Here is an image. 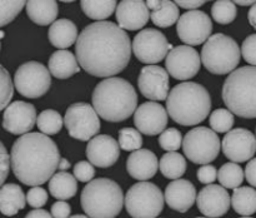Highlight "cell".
<instances>
[{"label": "cell", "mask_w": 256, "mask_h": 218, "mask_svg": "<svg viewBox=\"0 0 256 218\" xmlns=\"http://www.w3.org/2000/svg\"><path fill=\"white\" fill-rule=\"evenodd\" d=\"M132 42L125 30L112 22H95L82 29L75 43L80 67L92 77L112 78L128 67Z\"/></svg>", "instance_id": "cell-1"}, {"label": "cell", "mask_w": 256, "mask_h": 218, "mask_svg": "<svg viewBox=\"0 0 256 218\" xmlns=\"http://www.w3.org/2000/svg\"><path fill=\"white\" fill-rule=\"evenodd\" d=\"M56 143L44 133H25L10 152L14 175L25 185H42L54 175L60 162Z\"/></svg>", "instance_id": "cell-2"}, {"label": "cell", "mask_w": 256, "mask_h": 218, "mask_svg": "<svg viewBox=\"0 0 256 218\" xmlns=\"http://www.w3.org/2000/svg\"><path fill=\"white\" fill-rule=\"evenodd\" d=\"M92 107L106 122H124L136 110L138 94L122 78H106L98 83L92 92Z\"/></svg>", "instance_id": "cell-3"}, {"label": "cell", "mask_w": 256, "mask_h": 218, "mask_svg": "<svg viewBox=\"0 0 256 218\" xmlns=\"http://www.w3.org/2000/svg\"><path fill=\"white\" fill-rule=\"evenodd\" d=\"M210 109L212 97L206 88L198 83H180L168 95V114L180 125H198L206 119Z\"/></svg>", "instance_id": "cell-4"}, {"label": "cell", "mask_w": 256, "mask_h": 218, "mask_svg": "<svg viewBox=\"0 0 256 218\" xmlns=\"http://www.w3.org/2000/svg\"><path fill=\"white\" fill-rule=\"evenodd\" d=\"M222 95L228 109L238 117L256 118V67L246 65L230 73Z\"/></svg>", "instance_id": "cell-5"}, {"label": "cell", "mask_w": 256, "mask_h": 218, "mask_svg": "<svg viewBox=\"0 0 256 218\" xmlns=\"http://www.w3.org/2000/svg\"><path fill=\"white\" fill-rule=\"evenodd\" d=\"M125 198L122 187L109 178L88 182L80 195V203L88 217L114 218L120 214Z\"/></svg>", "instance_id": "cell-6"}, {"label": "cell", "mask_w": 256, "mask_h": 218, "mask_svg": "<svg viewBox=\"0 0 256 218\" xmlns=\"http://www.w3.org/2000/svg\"><path fill=\"white\" fill-rule=\"evenodd\" d=\"M242 50L232 37L218 33L205 42L202 49V62L208 72L224 75L232 73L239 65Z\"/></svg>", "instance_id": "cell-7"}, {"label": "cell", "mask_w": 256, "mask_h": 218, "mask_svg": "<svg viewBox=\"0 0 256 218\" xmlns=\"http://www.w3.org/2000/svg\"><path fill=\"white\" fill-rule=\"evenodd\" d=\"M165 197L154 183L142 180L135 183L125 195V207L134 218H154L164 209Z\"/></svg>", "instance_id": "cell-8"}, {"label": "cell", "mask_w": 256, "mask_h": 218, "mask_svg": "<svg viewBox=\"0 0 256 218\" xmlns=\"http://www.w3.org/2000/svg\"><path fill=\"white\" fill-rule=\"evenodd\" d=\"M222 149L219 135L208 127H196L182 138V150L189 160L196 164H209L216 159Z\"/></svg>", "instance_id": "cell-9"}, {"label": "cell", "mask_w": 256, "mask_h": 218, "mask_svg": "<svg viewBox=\"0 0 256 218\" xmlns=\"http://www.w3.org/2000/svg\"><path fill=\"white\" fill-rule=\"evenodd\" d=\"M52 85L49 68L39 62L20 65L14 75V87L22 97L36 99L46 94Z\"/></svg>", "instance_id": "cell-10"}, {"label": "cell", "mask_w": 256, "mask_h": 218, "mask_svg": "<svg viewBox=\"0 0 256 218\" xmlns=\"http://www.w3.org/2000/svg\"><path fill=\"white\" fill-rule=\"evenodd\" d=\"M64 123L70 137L82 142L94 138L102 127L96 110L84 102L74 103L68 108Z\"/></svg>", "instance_id": "cell-11"}, {"label": "cell", "mask_w": 256, "mask_h": 218, "mask_svg": "<svg viewBox=\"0 0 256 218\" xmlns=\"http://www.w3.org/2000/svg\"><path fill=\"white\" fill-rule=\"evenodd\" d=\"M132 53L139 62L154 65L166 58L172 45L169 44L166 37L158 29H142L132 40Z\"/></svg>", "instance_id": "cell-12"}, {"label": "cell", "mask_w": 256, "mask_h": 218, "mask_svg": "<svg viewBox=\"0 0 256 218\" xmlns=\"http://www.w3.org/2000/svg\"><path fill=\"white\" fill-rule=\"evenodd\" d=\"M176 32L182 42L189 47H195L205 43L212 37V22L206 13L190 10L179 18Z\"/></svg>", "instance_id": "cell-13"}, {"label": "cell", "mask_w": 256, "mask_h": 218, "mask_svg": "<svg viewBox=\"0 0 256 218\" xmlns=\"http://www.w3.org/2000/svg\"><path fill=\"white\" fill-rule=\"evenodd\" d=\"M202 57L194 48L189 45H179L169 52L165 58L168 73L176 80H188L199 73Z\"/></svg>", "instance_id": "cell-14"}, {"label": "cell", "mask_w": 256, "mask_h": 218, "mask_svg": "<svg viewBox=\"0 0 256 218\" xmlns=\"http://www.w3.org/2000/svg\"><path fill=\"white\" fill-rule=\"evenodd\" d=\"M222 149L225 157L232 162H246L256 153V137L245 128L232 129L222 138Z\"/></svg>", "instance_id": "cell-15"}, {"label": "cell", "mask_w": 256, "mask_h": 218, "mask_svg": "<svg viewBox=\"0 0 256 218\" xmlns=\"http://www.w3.org/2000/svg\"><path fill=\"white\" fill-rule=\"evenodd\" d=\"M138 85L140 93L152 102L166 100L170 93L169 73L159 65H146L140 72Z\"/></svg>", "instance_id": "cell-16"}, {"label": "cell", "mask_w": 256, "mask_h": 218, "mask_svg": "<svg viewBox=\"0 0 256 218\" xmlns=\"http://www.w3.org/2000/svg\"><path fill=\"white\" fill-rule=\"evenodd\" d=\"M36 109L32 103L18 102L8 105L2 115V128L15 135L29 133L36 123Z\"/></svg>", "instance_id": "cell-17"}, {"label": "cell", "mask_w": 256, "mask_h": 218, "mask_svg": "<svg viewBox=\"0 0 256 218\" xmlns=\"http://www.w3.org/2000/svg\"><path fill=\"white\" fill-rule=\"evenodd\" d=\"M168 110L156 102H146L136 108L134 113V124L145 135H158L166 129Z\"/></svg>", "instance_id": "cell-18"}, {"label": "cell", "mask_w": 256, "mask_h": 218, "mask_svg": "<svg viewBox=\"0 0 256 218\" xmlns=\"http://www.w3.org/2000/svg\"><path fill=\"white\" fill-rule=\"evenodd\" d=\"M120 145L116 139L108 134L95 135L86 145V157L95 167L108 168L116 163L120 157Z\"/></svg>", "instance_id": "cell-19"}, {"label": "cell", "mask_w": 256, "mask_h": 218, "mask_svg": "<svg viewBox=\"0 0 256 218\" xmlns=\"http://www.w3.org/2000/svg\"><path fill=\"white\" fill-rule=\"evenodd\" d=\"M196 203L200 212L206 217H222L229 210L232 198L225 187L210 183L200 190Z\"/></svg>", "instance_id": "cell-20"}, {"label": "cell", "mask_w": 256, "mask_h": 218, "mask_svg": "<svg viewBox=\"0 0 256 218\" xmlns=\"http://www.w3.org/2000/svg\"><path fill=\"white\" fill-rule=\"evenodd\" d=\"M150 18L146 2L122 0L118 4L116 20L122 30H139L148 24Z\"/></svg>", "instance_id": "cell-21"}, {"label": "cell", "mask_w": 256, "mask_h": 218, "mask_svg": "<svg viewBox=\"0 0 256 218\" xmlns=\"http://www.w3.org/2000/svg\"><path fill=\"white\" fill-rule=\"evenodd\" d=\"M165 202L172 210L185 213L194 205L196 200L195 185L188 179H174L165 188Z\"/></svg>", "instance_id": "cell-22"}, {"label": "cell", "mask_w": 256, "mask_h": 218, "mask_svg": "<svg viewBox=\"0 0 256 218\" xmlns=\"http://www.w3.org/2000/svg\"><path fill=\"white\" fill-rule=\"evenodd\" d=\"M159 169V160L149 149L134 150L126 160V170L134 179L146 180L154 177Z\"/></svg>", "instance_id": "cell-23"}, {"label": "cell", "mask_w": 256, "mask_h": 218, "mask_svg": "<svg viewBox=\"0 0 256 218\" xmlns=\"http://www.w3.org/2000/svg\"><path fill=\"white\" fill-rule=\"evenodd\" d=\"M50 74L56 79H69L74 74L79 73V63L76 57L72 52L65 49L52 53L49 59Z\"/></svg>", "instance_id": "cell-24"}, {"label": "cell", "mask_w": 256, "mask_h": 218, "mask_svg": "<svg viewBox=\"0 0 256 218\" xmlns=\"http://www.w3.org/2000/svg\"><path fill=\"white\" fill-rule=\"evenodd\" d=\"M48 38L52 45L59 49H66L78 40V28L72 20L58 19L49 28Z\"/></svg>", "instance_id": "cell-25"}, {"label": "cell", "mask_w": 256, "mask_h": 218, "mask_svg": "<svg viewBox=\"0 0 256 218\" xmlns=\"http://www.w3.org/2000/svg\"><path fill=\"white\" fill-rule=\"evenodd\" d=\"M26 195L22 187L14 183H8L0 187V212L4 215H14L24 209Z\"/></svg>", "instance_id": "cell-26"}, {"label": "cell", "mask_w": 256, "mask_h": 218, "mask_svg": "<svg viewBox=\"0 0 256 218\" xmlns=\"http://www.w3.org/2000/svg\"><path fill=\"white\" fill-rule=\"evenodd\" d=\"M25 7H26L28 17L35 24L45 27L58 20L59 8L55 0H30L26 2Z\"/></svg>", "instance_id": "cell-27"}, {"label": "cell", "mask_w": 256, "mask_h": 218, "mask_svg": "<svg viewBox=\"0 0 256 218\" xmlns=\"http://www.w3.org/2000/svg\"><path fill=\"white\" fill-rule=\"evenodd\" d=\"M49 192L56 199H70L78 192V179L65 170L54 173L49 180Z\"/></svg>", "instance_id": "cell-28"}, {"label": "cell", "mask_w": 256, "mask_h": 218, "mask_svg": "<svg viewBox=\"0 0 256 218\" xmlns=\"http://www.w3.org/2000/svg\"><path fill=\"white\" fill-rule=\"evenodd\" d=\"M232 205L235 212L244 217L256 213V189L252 187H238L232 197Z\"/></svg>", "instance_id": "cell-29"}, {"label": "cell", "mask_w": 256, "mask_h": 218, "mask_svg": "<svg viewBox=\"0 0 256 218\" xmlns=\"http://www.w3.org/2000/svg\"><path fill=\"white\" fill-rule=\"evenodd\" d=\"M84 14L96 22H104L114 12H116L118 3L115 0H82L80 2Z\"/></svg>", "instance_id": "cell-30"}, {"label": "cell", "mask_w": 256, "mask_h": 218, "mask_svg": "<svg viewBox=\"0 0 256 218\" xmlns=\"http://www.w3.org/2000/svg\"><path fill=\"white\" fill-rule=\"evenodd\" d=\"M160 172L169 179H178L186 172V159L178 152H168L159 162Z\"/></svg>", "instance_id": "cell-31"}, {"label": "cell", "mask_w": 256, "mask_h": 218, "mask_svg": "<svg viewBox=\"0 0 256 218\" xmlns=\"http://www.w3.org/2000/svg\"><path fill=\"white\" fill-rule=\"evenodd\" d=\"M150 19L159 28L172 27L179 20V7L175 4V2L162 0L159 9L150 13Z\"/></svg>", "instance_id": "cell-32"}, {"label": "cell", "mask_w": 256, "mask_h": 218, "mask_svg": "<svg viewBox=\"0 0 256 218\" xmlns=\"http://www.w3.org/2000/svg\"><path fill=\"white\" fill-rule=\"evenodd\" d=\"M244 175V170L238 163H225L218 172V179L222 187L235 189L242 185Z\"/></svg>", "instance_id": "cell-33"}, {"label": "cell", "mask_w": 256, "mask_h": 218, "mask_svg": "<svg viewBox=\"0 0 256 218\" xmlns=\"http://www.w3.org/2000/svg\"><path fill=\"white\" fill-rule=\"evenodd\" d=\"M62 118L59 112L54 109H45L39 114L36 119L38 128L42 133L46 135H54L62 130Z\"/></svg>", "instance_id": "cell-34"}, {"label": "cell", "mask_w": 256, "mask_h": 218, "mask_svg": "<svg viewBox=\"0 0 256 218\" xmlns=\"http://www.w3.org/2000/svg\"><path fill=\"white\" fill-rule=\"evenodd\" d=\"M238 14L236 5L230 0H219L215 2L212 8V17L216 23L222 25L230 24L235 20Z\"/></svg>", "instance_id": "cell-35"}, {"label": "cell", "mask_w": 256, "mask_h": 218, "mask_svg": "<svg viewBox=\"0 0 256 218\" xmlns=\"http://www.w3.org/2000/svg\"><path fill=\"white\" fill-rule=\"evenodd\" d=\"M209 123L212 129L216 133H228L234 125V113L229 109L219 108L212 113Z\"/></svg>", "instance_id": "cell-36"}, {"label": "cell", "mask_w": 256, "mask_h": 218, "mask_svg": "<svg viewBox=\"0 0 256 218\" xmlns=\"http://www.w3.org/2000/svg\"><path fill=\"white\" fill-rule=\"evenodd\" d=\"M25 5L24 0H0V28L12 23Z\"/></svg>", "instance_id": "cell-37"}, {"label": "cell", "mask_w": 256, "mask_h": 218, "mask_svg": "<svg viewBox=\"0 0 256 218\" xmlns=\"http://www.w3.org/2000/svg\"><path fill=\"white\" fill-rule=\"evenodd\" d=\"M119 145L122 150L126 152L140 149L142 145V134L134 128H122L119 130Z\"/></svg>", "instance_id": "cell-38"}, {"label": "cell", "mask_w": 256, "mask_h": 218, "mask_svg": "<svg viewBox=\"0 0 256 218\" xmlns=\"http://www.w3.org/2000/svg\"><path fill=\"white\" fill-rule=\"evenodd\" d=\"M14 95V84L9 72L0 64V112L9 105Z\"/></svg>", "instance_id": "cell-39"}, {"label": "cell", "mask_w": 256, "mask_h": 218, "mask_svg": "<svg viewBox=\"0 0 256 218\" xmlns=\"http://www.w3.org/2000/svg\"><path fill=\"white\" fill-rule=\"evenodd\" d=\"M159 145L166 152H176L182 145V133L176 128L165 129L159 137Z\"/></svg>", "instance_id": "cell-40"}, {"label": "cell", "mask_w": 256, "mask_h": 218, "mask_svg": "<svg viewBox=\"0 0 256 218\" xmlns=\"http://www.w3.org/2000/svg\"><path fill=\"white\" fill-rule=\"evenodd\" d=\"M48 197H49V194H48L44 188L39 187V185H34L26 193V202L32 208H42V205L46 204Z\"/></svg>", "instance_id": "cell-41"}, {"label": "cell", "mask_w": 256, "mask_h": 218, "mask_svg": "<svg viewBox=\"0 0 256 218\" xmlns=\"http://www.w3.org/2000/svg\"><path fill=\"white\" fill-rule=\"evenodd\" d=\"M242 54L245 62L256 67V34H252L242 42Z\"/></svg>", "instance_id": "cell-42"}, {"label": "cell", "mask_w": 256, "mask_h": 218, "mask_svg": "<svg viewBox=\"0 0 256 218\" xmlns=\"http://www.w3.org/2000/svg\"><path fill=\"white\" fill-rule=\"evenodd\" d=\"M74 175L78 180L80 182L88 183L94 178L95 169L92 164L86 160H82V162L76 163L74 167Z\"/></svg>", "instance_id": "cell-43"}, {"label": "cell", "mask_w": 256, "mask_h": 218, "mask_svg": "<svg viewBox=\"0 0 256 218\" xmlns=\"http://www.w3.org/2000/svg\"><path fill=\"white\" fill-rule=\"evenodd\" d=\"M10 167H12V163H10V155L8 153L5 145L0 142V187L4 184L5 179L9 175Z\"/></svg>", "instance_id": "cell-44"}, {"label": "cell", "mask_w": 256, "mask_h": 218, "mask_svg": "<svg viewBox=\"0 0 256 218\" xmlns=\"http://www.w3.org/2000/svg\"><path fill=\"white\" fill-rule=\"evenodd\" d=\"M198 179L200 183L204 184H210L214 183L218 179V169L214 165L210 164H202V167L198 169Z\"/></svg>", "instance_id": "cell-45"}, {"label": "cell", "mask_w": 256, "mask_h": 218, "mask_svg": "<svg viewBox=\"0 0 256 218\" xmlns=\"http://www.w3.org/2000/svg\"><path fill=\"white\" fill-rule=\"evenodd\" d=\"M72 207L66 200H58L52 205V215L55 218H66L70 217Z\"/></svg>", "instance_id": "cell-46"}, {"label": "cell", "mask_w": 256, "mask_h": 218, "mask_svg": "<svg viewBox=\"0 0 256 218\" xmlns=\"http://www.w3.org/2000/svg\"><path fill=\"white\" fill-rule=\"evenodd\" d=\"M245 177H246L248 182L252 187L256 188V158L250 159L249 163L246 164V168H245Z\"/></svg>", "instance_id": "cell-47"}, {"label": "cell", "mask_w": 256, "mask_h": 218, "mask_svg": "<svg viewBox=\"0 0 256 218\" xmlns=\"http://www.w3.org/2000/svg\"><path fill=\"white\" fill-rule=\"evenodd\" d=\"M175 4L178 7L182 8V9H199L200 7L205 4V2L204 0H188V2H185V0H176Z\"/></svg>", "instance_id": "cell-48"}, {"label": "cell", "mask_w": 256, "mask_h": 218, "mask_svg": "<svg viewBox=\"0 0 256 218\" xmlns=\"http://www.w3.org/2000/svg\"><path fill=\"white\" fill-rule=\"evenodd\" d=\"M26 217L28 218H32V217L49 218V217H52V213H49L48 210H45V209H42V208H35V209H32V212L28 213Z\"/></svg>", "instance_id": "cell-49"}, {"label": "cell", "mask_w": 256, "mask_h": 218, "mask_svg": "<svg viewBox=\"0 0 256 218\" xmlns=\"http://www.w3.org/2000/svg\"><path fill=\"white\" fill-rule=\"evenodd\" d=\"M248 19H249L250 25H252L254 29H256V4L250 8L249 14H248Z\"/></svg>", "instance_id": "cell-50"}, {"label": "cell", "mask_w": 256, "mask_h": 218, "mask_svg": "<svg viewBox=\"0 0 256 218\" xmlns=\"http://www.w3.org/2000/svg\"><path fill=\"white\" fill-rule=\"evenodd\" d=\"M160 5H162V0H148L146 2V7L152 9V12L159 9Z\"/></svg>", "instance_id": "cell-51"}, {"label": "cell", "mask_w": 256, "mask_h": 218, "mask_svg": "<svg viewBox=\"0 0 256 218\" xmlns=\"http://www.w3.org/2000/svg\"><path fill=\"white\" fill-rule=\"evenodd\" d=\"M58 168H59L60 170L69 169V168H70L69 160H68L66 158H60V162H59V165H58Z\"/></svg>", "instance_id": "cell-52"}, {"label": "cell", "mask_w": 256, "mask_h": 218, "mask_svg": "<svg viewBox=\"0 0 256 218\" xmlns=\"http://www.w3.org/2000/svg\"><path fill=\"white\" fill-rule=\"evenodd\" d=\"M235 5H242V7H252V5L256 4L255 0H246V2H242V0H235Z\"/></svg>", "instance_id": "cell-53"}, {"label": "cell", "mask_w": 256, "mask_h": 218, "mask_svg": "<svg viewBox=\"0 0 256 218\" xmlns=\"http://www.w3.org/2000/svg\"><path fill=\"white\" fill-rule=\"evenodd\" d=\"M72 217H75V218H78V217H79V218H84V217H88V215L86 214H74V215H72Z\"/></svg>", "instance_id": "cell-54"}, {"label": "cell", "mask_w": 256, "mask_h": 218, "mask_svg": "<svg viewBox=\"0 0 256 218\" xmlns=\"http://www.w3.org/2000/svg\"><path fill=\"white\" fill-rule=\"evenodd\" d=\"M4 37H5V33L2 32V30H0V39H2Z\"/></svg>", "instance_id": "cell-55"}, {"label": "cell", "mask_w": 256, "mask_h": 218, "mask_svg": "<svg viewBox=\"0 0 256 218\" xmlns=\"http://www.w3.org/2000/svg\"><path fill=\"white\" fill-rule=\"evenodd\" d=\"M0 48H2V44H0Z\"/></svg>", "instance_id": "cell-56"}]
</instances>
